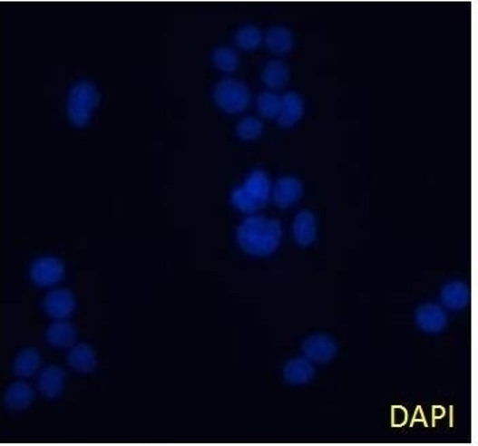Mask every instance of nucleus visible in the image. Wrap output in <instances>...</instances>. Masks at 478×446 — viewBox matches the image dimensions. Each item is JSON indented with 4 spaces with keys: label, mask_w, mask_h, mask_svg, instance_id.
I'll list each match as a JSON object with an SVG mask.
<instances>
[{
    "label": "nucleus",
    "mask_w": 478,
    "mask_h": 446,
    "mask_svg": "<svg viewBox=\"0 0 478 446\" xmlns=\"http://www.w3.org/2000/svg\"><path fill=\"white\" fill-rule=\"evenodd\" d=\"M262 131L264 124L261 120L253 116L243 117L236 127L237 135L242 141H256L262 135Z\"/></svg>",
    "instance_id": "nucleus-24"
},
{
    "label": "nucleus",
    "mask_w": 478,
    "mask_h": 446,
    "mask_svg": "<svg viewBox=\"0 0 478 446\" xmlns=\"http://www.w3.org/2000/svg\"><path fill=\"white\" fill-rule=\"evenodd\" d=\"M236 43L243 51H253L262 43V32L256 24H243L237 30Z\"/></svg>",
    "instance_id": "nucleus-22"
},
{
    "label": "nucleus",
    "mask_w": 478,
    "mask_h": 446,
    "mask_svg": "<svg viewBox=\"0 0 478 446\" xmlns=\"http://www.w3.org/2000/svg\"><path fill=\"white\" fill-rule=\"evenodd\" d=\"M76 297L70 289L56 286L49 289L43 300V309L52 320H70L76 311Z\"/></svg>",
    "instance_id": "nucleus-6"
},
{
    "label": "nucleus",
    "mask_w": 478,
    "mask_h": 446,
    "mask_svg": "<svg viewBox=\"0 0 478 446\" xmlns=\"http://www.w3.org/2000/svg\"><path fill=\"white\" fill-rule=\"evenodd\" d=\"M317 218L311 210H300L292 223L295 242L302 247L313 245L317 239Z\"/></svg>",
    "instance_id": "nucleus-15"
},
{
    "label": "nucleus",
    "mask_w": 478,
    "mask_h": 446,
    "mask_svg": "<svg viewBox=\"0 0 478 446\" xmlns=\"http://www.w3.org/2000/svg\"><path fill=\"white\" fill-rule=\"evenodd\" d=\"M35 395L37 390L26 380L11 383L5 393V407L11 412H24L34 403Z\"/></svg>",
    "instance_id": "nucleus-11"
},
{
    "label": "nucleus",
    "mask_w": 478,
    "mask_h": 446,
    "mask_svg": "<svg viewBox=\"0 0 478 446\" xmlns=\"http://www.w3.org/2000/svg\"><path fill=\"white\" fill-rule=\"evenodd\" d=\"M67 385V374L59 365H48L41 368L37 374L35 390L46 399H57L64 393Z\"/></svg>",
    "instance_id": "nucleus-7"
},
{
    "label": "nucleus",
    "mask_w": 478,
    "mask_h": 446,
    "mask_svg": "<svg viewBox=\"0 0 478 446\" xmlns=\"http://www.w3.org/2000/svg\"><path fill=\"white\" fill-rule=\"evenodd\" d=\"M45 341L57 350H68L78 342V330L70 320H54L45 331Z\"/></svg>",
    "instance_id": "nucleus-10"
},
{
    "label": "nucleus",
    "mask_w": 478,
    "mask_h": 446,
    "mask_svg": "<svg viewBox=\"0 0 478 446\" xmlns=\"http://www.w3.org/2000/svg\"><path fill=\"white\" fill-rule=\"evenodd\" d=\"M272 199V182L269 175L262 169L249 172L245 182L233 189L230 201L233 207L246 215H254Z\"/></svg>",
    "instance_id": "nucleus-2"
},
{
    "label": "nucleus",
    "mask_w": 478,
    "mask_h": 446,
    "mask_svg": "<svg viewBox=\"0 0 478 446\" xmlns=\"http://www.w3.org/2000/svg\"><path fill=\"white\" fill-rule=\"evenodd\" d=\"M302 194V182L294 175L278 178V182L272 186L273 201L280 208H289L297 204Z\"/></svg>",
    "instance_id": "nucleus-12"
},
{
    "label": "nucleus",
    "mask_w": 478,
    "mask_h": 446,
    "mask_svg": "<svg viewBox=\"0 0 478 446\" xmlns=\"http://www.w3.org/2000/svg\"><path fill=\"white\" fill-rule=\"evenodd\" d=\"M415 322L420 330L427 334H439L446 330L449 316L446 309L438 304L427 303L420 305L415 314Z\"/></svg>",
    "instance_id": "nucleus-9"
},
{
    "label": "nucleus",
    "mask_w": 478,
    "mask_h": 446,
    "mask_svg": "<svg viewBox=\"0 0 478 446\" xmlns=\"http://www.w3.org/2000/svg\"><path fill=\"white\" fill-rule=\"evenodd\" d=\"M257 109L265 119H278L281 109V97L276 92H262L257 98Z\"/></svg>",
    "instance_id": "nucleus-23"
},
{
    "label": "nucleus",
    "mask_w": 478,
    "mask_h": 446,
    "mask_svg": "<svg viewBox=\"0 0 478 446\" xmlns=\"http://www.w3.org/2000/svg\"><path fill=\"white\" fill-rule=\"evenodd\" d=\"M289 79V70L281 60H272L262 71V82L270 89H280L286 86Z\"/></svg>",
    "instance_id": "nucleus-20"
},
{
    "label": "nucleus",
    "mask_w": 478,
    "mask_h": 446,
    "mask_svg": "<svg viewBox=\"0 0 478 446\" xmlns=\"http://www.w3.org/2000/svg\"><path fill=\"white\" fill-rule=\"evenodd\" d=\"M283 377L288 384L306 385L316 377V366L307 358H292L284 365Z\"/></svg>",
    "instance_id": "nucleus-16"
},
{
    "label": "nucleus",
    "mask_w": 478,
    "mask_h": 446,
    "mask_svg": "<svg viewBox=\"0 0 478 446\" xmlns=\"http://www.w3.org/2000/svg\"><path fill=\"white\" fill-rule=\"evenodd\" d=\"M98 87L92 81L82 79L71 86L67 95V117L73 127L83 128L90 124L95 109L100 105Z\"/></svg>",
    "instance_id": "nucleus-3"
},
{
    "label": "nucleus",
    "mask_w": 478,
    "mask_h": 446,
    "mask_svg": "<svg viewBox=\"0 0 478 446\" xmlns=\"http://www.w3.org/2000/svg\"><path fill=\"white\" fill-rule=\"evenodd\" d=\"M212 97L220 111L229 114H239L246 111L250 103L251 92L245 82L236 78H225L218 82Z\"/></svg>",
    "instance_id": "nucleus-4"
},
{
    "label": "nucleus",
    "mask_w": 478,
    "mask_h": 446,
    "mask_svg": "<svg viewBox=\"0 0 478 446\" xmlns=\"http://www.w3.org/2000/svg\"><path fill=\"white\" fill-rule=\"evenodd\" d=\"M41 368H43V357L41 353L33 347L21 350L14 358L13 371L19 380H29L37 376Z\"/></svg>",
    "instance_id": "nucleus-14"
},
{
    "label": "nucleus",
    "mask_w": 478,
    "mask_h": 446,
    "mask_svg": "<svg viewBox=\"0 0 478 446\" xmlns=\"http://www.w3.org/2000/svg\"><path fill=\"white\" fill-rule=\"evenodd\" d=\"M67 364L75 373L89 374L97 368L98 358L90 344L76 342L71 349H68Z\"/></svg>",
    "instance_id": "nucleus-13"
},
{
    "label": "nucleus",
    "mask_w": 478,
    "mask_h": 446,
    "mask_svg": "<svg viewBox=\"0 0 478 446\" xmlns=\"http://www.w3.org/2000/svg\"><path fill=\"white\" fill-rule=\"evenodd\" d=\"M212 63L218 70L222 73H231L234 71L239 70V54L236 49L231 48L229 45L218 46L214 52H212Z\"/></svg>",
    "instance_id": "nucleus-21"
},
{
    "label": "nucleus",
    "mask_w": 478,
    "mask_h": 446,
    "mask_svg": "<svg viewBox=\"0 0 478 446\" xmlns=\"http://www.w3.org/2000/svg\"><path fill=\"white\" fill-rule=\"evenodd\" d=\"M281 238L283 227L280 221L267 216H248L236 232L239 247L253 257L272 256L280 246Z\"/></svg>",
    "instance_id": "nucleus-1"
},
{
    "label": "nucleus",
    "mask_w": 478,
    "mask_h": 446,
    "mask_svg": "<svg viewBox=\"0 0 478 446\" xmlns=\"http://www.w3.org/2000/svg\"><path fill=\"white\" fill-rule=\"evenodd\" d=\"M305 358L313 364H327L335 360L338 346L335 339L327 334H314L302 344Z\"/></svg>",
    "instance_id": "nucleus-8"
},
{
    "label": "nucleus",
    "mask_w": 478,
    "mask_h": 446,
    "mask_svg": "<svg viewBox=\"0 0 478 446\" xmlns=\"http://www.w3.org/2000/svg\"><path fill=\"white\" fill-rule=\"evenodd\" d=\"M268 49L273 53H287L294 45V35L286 26H273L265 35Z\"/></svg>",
    "instance_id": "nucleus-19"
},
{
    "label": "nucleus",
    "mask_w": 478,
    "mask_h": 446,
    "mask_svg": "<svg viewBox=\"0 0 478 446\" xmlns=\"http://www.w3.org/2000/svg\"><path fill=\"white\" fill-rule=\"evenodd\" d=\"M305 113L303 98L297 92H288L281 97V109L278 116V124L284 128L294 127Z\"/></svg>",
    "instance_id": "nucleus-17"
},
{
    "label": "nucleus",
    "mask_w": 478,
    "mask_h": 446,
    "mask_svg": "<svg viewBox=\"0 0 478 446\" xmlns=\"http://www.w3.org/2000/svg\"><path fill=\"white\" fill-rule=\"evenodd\" d=\"M442 303L447 309L461 311L466 308L471 300V289L463 281H452L441 292Z\"/></svg>",
    "instance_id": "nucleus-18"
},
{
    "label": "nucleus",
    "mask_w": 478,
    "mask_h": 446,
    "mask_svg": "<svg viewBox=\"0 0 478 446\" xmlns=\"http://www.w3.org/2000/svg\"><path fill=\"white\" fill-rule=\"evenodd\" d=\"M65 265L54 256H41L30 264L29 278L41 289H54L65 278Z\"/></svg>",
    "instance_id": "nucleus-5"
}]
</instances>
